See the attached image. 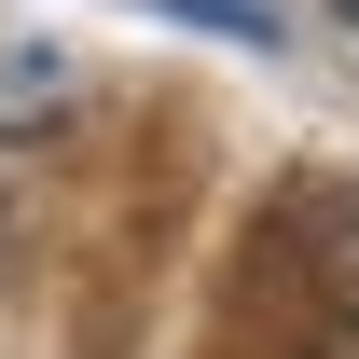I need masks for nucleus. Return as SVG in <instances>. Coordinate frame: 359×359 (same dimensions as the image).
<instances>
[{
	"instance_id": "obj_1",
	"label": "nucleus",
	"mask_w": 359,
	"mask_h": 359,
	"mask_svg": "<svg viewBox=\"0 0 359 359\" xmlns=\"http://www.w3.org/2000/svg\"><path fill=\"white\" fill-rule=\"evenodd\" d=\"M290 263H304L318 318H332V332H359V180H318L304 208H290Z\"/></svg>"
},
{
	"instance_id": "obj_2",
	"label": "nucleus",
	"mask_w": 359,
	"mask_h": 359,
	"mask_svg": "<svg viewBox=\"0 0 359 359\" xmlns=\"http://www.w3.org/2000/svg\"><path fill=\"white\" fill-rule=\"evenodd\" d=\"M55 97H69V69H55V55H28V42H0V125H42Z\"/></svg>"
},
{
	"instance_id": "obj_3",
	"label": "nucleus",
	"mask_w": 359,
	"mask_h": 359,
	"mask_svg": "<svg viewBox=\"0 0 359 359\" xmlns=\"http://www.w3.org/2000/svg\"><path fill=\"white\" fill-rule=\"evenodd\" d=\"M346 14H359V0H346Z\"/></svg>"
}]
</instances>
